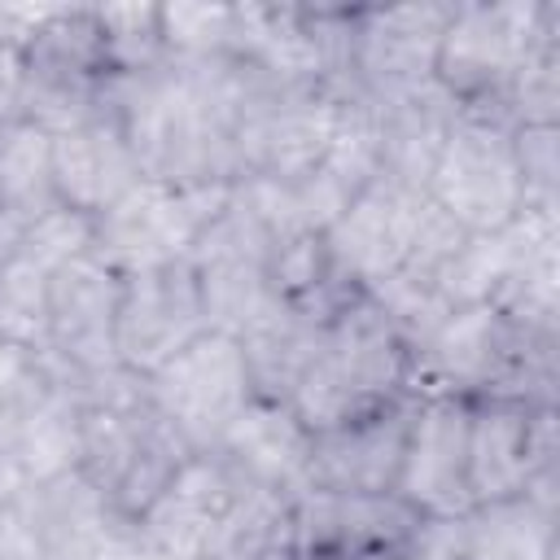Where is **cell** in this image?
<instances>
[{"label":"cell","mask_w":560,"mask_h":560,"mask_svg":"<svg viewBox=\"0 0 560 560\" xmlns=\"http://www.w3.org/2000/svg\"><path fill=\"white\" fill-rule=\"evenodd\" d=\"M451 4H359L350 22L346 96L381 105L433 79Z\"/></svg>","instance_id":"cell-11"},{"label":"cell","mask_w":560,"mask_h":560,"mask_svg":"<svg viewBox=\"0 0 560 560\" xmlns=\"http://www.w3.org/2000/svg\"><path fill=\"white\" fill-rule=\"evenodd\" d=\"M459 118V101L438 83H420L402 96L376 105V136H381V179L424 192L429 171Z\"/></svg>","instance_id":"cell-25"},{"label":"cell","mask_w":560,"mask_h":560,"mask_svg":"<svg viewBox=\"0 0 560 560\" xmlns=\"http://www.w3.org/2000/svg\"><path fill=\"white\" fill-rule=\"evenodd\" d=\"M201 332H210V324H206L201 289H197V276L188 262L122 276L114 346H118V363L127 372L153 376Z\"/></svg>","instance_id":"cell-15"},{"label":"cell","mask_w":560,"mask_h":560,"mask_svg":"<svg viewBox=\"0 0 560 560\" xmlns=\"http://www.w3.org/2000/svg\"><path fill=\"white\" fill-rule=\"evenodd\" d=\"M210 459L241 486L298 499L311 472V429L271 398H254L219 438Z\"/></svg>","instance_id":"cell-20"},{"label":"cell","mask_w":560,"mask_h":560,"mask_svg":"<svg viewBox=\"0 0 560 560\" xmlns=\"http://www.w3.org/2000/svg\"><path fill=\"white\" fill-rule=\"evenodd\" d=\"M18 236H22V228H18V223L9 219V210L0 206V262H4V258L18 249Z\"/></svg>","instance_id":"cell-39"},{"label":"cell","mask_w":560,"mask_h":560,"mask_svg":"<svg viewBox=\"0 0 560 560\" xmlns=\"http://www.w3.org/2000/svg\"><path fill=\"white\" fill-rule=\"evenodd\" d=\"M556 521H560L556 512L516 494V499L477 503L446 525L459 560H560Z\"/></svg>","instance_id":"cell-26"},{"label":"cell","mask_w":560,"mask_h":560,"mask_svg":"<svg viewBox=\"0 0 560 560\" xmlns=\"http://www.w3.org/2000/svg\"><path fill=\"white\" fill-rule=\"evenodd\" d=\"M101 560H166V556H158V551L144 542V534L136 529V521H127V525L118 529V538L101 551Z\"/></svg>","instance_id":"cell-37"},{"label":"cell","mask_w":560,"mask_h":560,"mask_svg":"<svg viewBox=\"0 0 560 560\" xmlns=\"http://www.w3.org/2000/svg\"><path fill=\"white\" fill-rule=\"evenodd\" d=\"M0 206L18 228H31L61 206L52 179V136L26 118L0 127Z\"/></svg>","instance_id":"cell-28"},{"label":"cell","mask_w":560,"mask_h":560,"mask_svg":"<svg viewBox=\"0 0 560 560\" xmlns=\"http://www.w3.org/2000/svg\"><path fill=\"white\" fill-rule=\"evenodd\" d=\"M188 267L201 289L210 332L241 337L254 319H262L276 302H284L271 267V245L232 201H223V210L206 223V232L188 254Z\"/></svg>","instance_id":"cell-12"},{"label":"cell","mask_w":560,"mask_h":560,"mask_svg":"<svg viewBox=\"0 0 560 560\" xmlns=\"http://www.w3.org/2000/svg\"><path fill=\"white\" fill-rule=\"evenodd\" d=\"M0 560H39L31 534L22 529V521H18L13 512L0 516Z\"/></svg>","instance_id":"cell-38"},{"label":"cell","mask_w":560,"mask_h":560,"mask_svg":"<svg viewBox=\"0 0 560 560\" xmlns=\"http://www.w3.org/2000/svg\"><path fill=\"white\" fill-rule=\"evenodd\" d=\"M424 516L389 494L302 490L293 499V560H407Z\"/></svg>","instance_id":"cell-13"},{"label":"cell","mask_w":560,"mask_h":560,"mask_svg":"<svg viewBox=\"0 0 560 560\" xmlns=\"http://www.w3.org/2000/svg\"><path fill=\"white\" fill-rule=\"evenodd\" d=\"M411 350L372 298H350L328 315L324 341L289 394V411L311 429L341 424L368 407L407 394Z\"/></svg>","instance_id":"cell-3"},{"label":"cell","mask_w":560,"mask_h":560,"mask_svg":"<svg viewBox=\"0 0 560 560\" xmlns=\"http://www.w3.org/2000/svg\"><path fill=\"white\" fill-rule=\"evenodd\" d=\"M13 516L31 534L39 560H101V551L127 525V516H118L114 503L79 468L31 481Z\"/></svg>","instance_id":"cell-19"},{"label":"cell","mask_w":560,"mask_h":560,"mask_svg":"<svg viewBox=\"0 0 560 560\" xmlns=\"http://www.w3.org/2000/svg\"><path fill=\"white\" fill-rule=\"evenodd\" d=\"M114 70L92 18V4L39 9L22 48V96L18 118L66 136L109 109Z\"/></svg>","instance_id":"cell-4"},{"label":"cell","mask_w":560,"mask_h":560,"mask_svg":"<svg viewBox=\"0 0 560 560\" xmlns=\"http://www.w3.org/2000/svg\"><path fill=\"white\" fill-rule=\"evenodd\" d=\"M416 411V394L368 407L341 424L311 433V472L306 490L337 494H389L407 442V424Z\"/></svg>","instance_id":"cell-17"},{"label":"cell","mask_w":560,"mask_h":560,"mask_svg":"<svg viewBox=\"0 0 560 560\" xmlns=\"http://www.w3.org/2000/svg\"><path fill=\"white\" fill-rule=\"evenodd\" d=\"M429 214V197L389 179H372L328 228H324V262L328 280L363 298L376 284H385L416 249L420 223Z\"/></svg>","instance_id":"cell-10"},{"label":"cell","mask_w":560,"mask_h":560,"mask_svg":"<svg viewBox=\"0 0 560 560\" xmlns=\"http://www.w3.org/2000/svg\"><path fill=\"white\" fill-rule=\"evenodd\" d=\"M206 560H293V499L232 481Z\"/></svg>","instance_id":"cell-27"},{"label":"cell","mask_w":560,"mask_h":560,"mask_svg":"<svg viewBox=\"0 0 560 560\" xmlns=\"http://www.w3.org/2000/svg\"><path fill=\"white\" fill-rule=\"evenodd\" d=\"M101 44H105V61L114 70V79L140 74L149 66H158L162 52V22H158V4H92Z\"/></svg>","instance_id":"cell-30"},{"label":"cell","mask_w":560,"mask_h":560,"mask_svg":"<svg viewBox=\"0 0 560 560\" xmlns=\"http://www.w3.org/2000/svg\"><path fill=\"white\" fill-rule=\"evenodd\" d=\"M341 302H350V298H337V293L284 298L236 337V346L245 354V368H249V385H254L258 398L289 402V394L298 389L302 372L311 368V359L324 341L328 315Z\"/></svg>","instance_id":"cell-21"},{"label":"cell","mask_w":560,"mask_h":560,"mask_svg":"<svg viewBox=\"0 0 560 560\" xmlns=\"http://www.w3.org/2000/svg\"><path fill=\"white\" fill-rule=\"evenodd\" d=\"M560 332L512 324L490 302L455 306L429 337L411 346L407 394L416 398H521L556 402Z\"/></svg>","instance_id":"cell-2"},{"label":"cell","mask_w":560,"mask_h":560,"mask_svg":"<svg viewBox=\"0 0 560 560\" xmlns=\"http://www.w3.org/2000/svg\"><path fill=\"white\" fill-rule=\"evenodd\" d=\"M508 127H560V4H542L534 44L503 96Z\"/></svg>","instance_id":"cell-29"},{"label":"cell","mask_w":560,"mask_h":560,"mask_svg":"<svg viewBox=\"0 0 560 560\" xmlns=\"http://www.w3.org/2000/svg\"><path fill=\"white\" fill-rule=\"evenodd\" d=\"M92 249V219L57 206L22 228L18 249L0 262V341L44 354L52 332V280L66 262Z\"/></svg>","instance_id":"cell-14"},{"label":"cell","mask_w":560,"mask_h":560,"mask_svg":"<svg viewBox=\"0 0 560 560\" xmlns=\"http://www.w3.org/2000/svg\"><path fill=\"white\" fill-rule=\"evenodd\" d=\"M22 490H26V472H22L18 455L9 451V442L0 438V516H9L18 508Z\"/></svg>","instance_id":"cell-36"},{"label":"cell","mask_w":560,"mask_h":560,"mask_svg":"<svg viewBox=\"0 0 560 560\" xmlns=\"http://www.w3.org/2000/svg\"><path fill=\"white\" fill-rule=\"evenodd\" d=\"M547 0H464L451 4L433 79L459 109L503 118V96L538 35ZM508 122V118H503Z\"/></svg>","instance_id":"cell-6"},{"label":"cell","mask_w":560,"mask_h":560,"mask_svg":"<svg viewBox=\"0 0 560 560\" xmlns=\"http://www.w3.org/2000/svg\"><path fill=\"white\" fill-rule=\"evenodd\" d=\"M35 368L39 372H35L31 389L0 420V438L18 455V464L26 472V486L79 468V402H74V389L48 363L35 359Z\"/></svg>","instance_id":"cell-23"},{"label":"cell","mask_w":560,"mask_h":560,"mask_svg":"<svg viewBox=\"0 0 560 560\" xmlns=\"http://www.w3.org/2000/svg\"><path fill=\"white\" fill-rule=\"evenodd\" d=\"M228 494L232 477L210 455H192L175 481L136 516V529L166 560H206Z\"/></svg>","instance_id":"cell-24"},{"label":"cell","mask_w":560,"mask_h":560,"mask_svg":"<svg viewBox=\"0 0 560 560\" xmlns=\"http://www.w3.org/2000/svg\"><path fill=\"white\" fill-rule=\"evenodd\" d=\"M223 188H179L162 179H140L109 210L92 219V254L118 276L158 271L171 262H188L206 223L223 210Z\"/></svg>","instance_id":"cell-8"},{"label":"cell","mask_w":560,"mask_h":560,"mask_svg":"<svg viewBox=\"0 0 560 560\" xmlns=\"http://www.w3.org/2000/svg\"><path fill=\"white\" fill-rule=\"evenodd\" d=\"M48 368L74 389L79 402V472L114 503L118 516L136 521L192 459L188 446L153 411L144 376L127 372L122 363L101 372Z\"/></svg>","instance_id":"cell-1"},{"label":"cell","mask_w":560,"mask_h":560,"mask_svg":"<svg viewBox=\"0 0 560 560\" xmlns=\"http://www.w3.org/2000/svg\"><path fill=\"white\" fill-rule=\"evenodd\" d=\"M407 560H459L455 542H451V525L446 521H424L416 547L407 551Z\"/></svg>","instance_id":"cell-35"},{"label":"cell","mask_w":560,"mask_h":560,"mask_svg":"<svg viewBox=\"0 0 560 560\" xmlns=\"http://www.w3.org/2000/svg\"><path fill=\"white\" fill-rule=\"evenodd\" d=\"M468 490L472 508L525 494L556 512L560 503V433L556 402L472 398L468 402Z\"/></svg>","instance_id":"cell-5"},{"label":"cell","mask_w":560,"mask_h":560,"mask_svg":"<svg viewBox=\"0 0 560 560\" xmlns=\"http://www.w3.org/2000/svg\"><path fill=\"white\" fill-rule=\"evenodd\" d=\"M52 179H57L61 206L79 210L88 219L109 210L122 192H131L144 179L136 149L114 109H105L101 118L66 131V136H52Z\"/></svg>","instance_id":"cell-22"},{"label":"cell","mask_w":560,"mask_h":560,"mask_svg":"<svg viewBox=\"0 0 560 560\" xmlns=\"http://www.w3.org/2000/svg\"><path fill=\"white\" fill-rule=\"evenodd\" d=\"M512 131L516 127H508L503 118L459 109L429 171L424 197L468 236L499 232L525 210Z\"/></svg>","instance_id":"cell-7"},{"label":"cell","mask_w":560,"mask_h":560,"mask_svg":"<svg viewBox=\"0 0 560 560\" xmlns=\"http://www.w3.org/2000/svg\"><path fill=\"white\" fill-rule=\"evenodd\" d=\"M394 494L424 521H455L472 508L468 490V398H416Z\"/></svg>","instance_id":"cell-16"},{"label":"cell","mask_w":560,"mask_h":560,"mask_svg":"<svg viewBox=\"0 0 560 560\" xmlns=\"http://www.w3.org/2000/svg\"><path fill=\"white\" fill-rule=\"evenodd\" d=\"M39 9H0V127L18 118L22 96V48Z\"/></svg>","instance_id":"cell-33"},{"label":"cell","mask_w":560,"mask_h":560,"mask_svg":"<svg viewBox=\"0 0 560 560\" xmlns=\"http://www.w3.org/2000/svg\"><path fill=\"white\" fill-rule=\"evenodd\" d=\"M118 293H122V276L105 267L92 249L66 262L52 280V332L39 359L70 372L118 368V346H114Z\"/></svg>","instance_id":"cell-18"},{"label":"cell","mask_w":560,"mask_h":560,"mask_svg":"<svg viewBox=\"0 0 560 560\" xmlns=\"http://www.w3.org/2000/svg\"><path fill=\"white\" fill-rule=\"evenodd\" d=\"M512 144L525 210L560 214V127H516Z\"/></svg>","instance_id":"cell-32"},{"label":"cell","mask_w":560,"mask_h":560,"mask_svg":"<svg viewBox=\"0 0 560 560\" xmlns=\"http://www.w3.org/2000/svg\"><path fill=\"white\" fill-rule=\"evenodd\" d=\"M166 57H223L232 44V4H158Z\"/></svg>","instance_id":"cell-31"},{"label":"cell","mask_w":560,"mask_h":560,"mask_svg":"<svg viewBox=\"0 0 560 560\" xmlns=\"http://www.w3.org/2000/svg\"><path fill=\"white\" fill-rule=\"evenodd\" d=\"M144 389L153 411L188 446V455H210L228 424L258 398L245 354L228 332H201L171 363L144 376Z\"/></svg>","instance_id":"cell-9"},{"label":"cell","mask_w":560,"mask_h":560,"mask_svg":"<svg viewBox=\"0 0 560 560\" xmlns=\"http://www.w3.org/2000/svg\"><path fill=\"white\" fill-rule=\"evenodd\" d=\"M35 354H26V350H18V346H9V341H0V420L18 407V398L31 389V381H35Z\"/></svg>","instance_id":"cell-34"}]
</instances>
